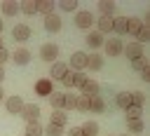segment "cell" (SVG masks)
<instances>
[{"mask_svg":"<svg viewBox=\"0 0 150 136\" xmlns=\"http://www.w3.org/2000/svg\"><path fill=\"white\" fill-rule=\"evenodd\" d=\"M103 49H105V56H120L124 49V42H122V38H108L103 42Z\"/></svg>","mask_w":150,"mask_h":136,"instance_id":"1","label":"cell"},{"mask_svg":"<svg viewBox=\"0 0 150 136\" xmlns=\"http://www.w3.org/2000/svg\"><path fill=\"white\" fill-rule=\"evenodd\" d=\"M40 59H42V61H47V63L59 61V47H56L54 42H45V45L40 47Z\"/></svg>","mask_w":150,"mask_h":136,"instance_id":"2","label":"cell"},{"mask_svg":"<svg viewBox=\"0 0 150 136\" xmlns=\"http://www.w3.org/2000/svg\"><path fill=\"white\" fill-rule=\"evenodd\" d=\"M40 106H35V103H23V108H21V117L26 120V124H30V122H38L40 120Z\"/></svg>","mask_w":150,"mask_h":136,"instance_id":"3","label":"cell"},{"mask_svg":"<svg viewBox=\"0 0 150 136\" xmlns=\"http://www.w3.org/2000/svg\"><path fill=\"white\" fill-rule=\"evenodd\" d=\"M68 68H73L75 73H84V68H87V54L84 52H73L70 61H68Z\"/></svg>","mask_w":150,"mask_h":136,"instance_id":"4","label":"cell"},{"mask_svg":"<svg viewBox=\"0 0 150 136\" xmlns=\"http://www.w3.org/2000/svg\"><path fill=\"white\" fill-rule=\"evenodd\" d=\"M94 21H96V19H94L91 12H87V9H77V12H75V26H77V28H84V30H87V28H91Z\"/></svg>","mask_w":150,"mask_h":136,"instance_id":"5","label":"cell"},{"mask_svg":"<svg viewBox=\"0 0 150 136\" xmlns=\"http://www.w3.org/2000/svg\"><path fill=\"white\" fill-rule=\"evenodd\" d=\"M5 108H7V113H9V115H19V113H21V108H23V98H21L19 94H12V96H7V98H5Z\"/></svg>","mask_w":150,"mask_h":136,"instance_id":"6","label":"cell"},{"mask_svg":"<svg viewBox=\"0 0 150 136\" xmlns=\"http://www.w3.org/2000/svg\"><path fill=\"white\" fill-rule=\"evenodd\" d=\"M61 26H63V21H61V16H59L56 12L49 14V16H45V30H47V33H59Z\"/></svg>","mask_w":150,"mask_h":136,"instance_id":"7","label":"cell"},{"mask_svg":"<svg viewBox=\"0 0 150 136\" xmlns=\"http://www.w3.org/2000/svg\"><path fill=\"white\" fill-rule=\"evenodd\" d=\"M122 54H127V59H131V61L145 56V54H143V45H138V42H129V45H124Z\"/></svg>","mask_w":150,"mask_h":136,"instance_id":"8","label":"cell"},{"mask_svg":"<svg viewBox=\"0 0 150 136\" xmlns=\"http://www.w3.org/2000/svg\"><path fill=\"white\" fill-rule=\"evenodd\" d=\"M80 91H82V96H87V98H91V96H101V84H98L96 80H87V82L80 87Z\"/></svg>","mask_w":150,"mask_h":136,"instance_id":"9","label":"cell"},{"mask_svg":"<svg viewBox=\"0 0 150 136\" xmlns=\"http://www.w3.org/2000/svg\"><path fill=\"white\" fill-rule=\"evenodd\" d=\"M12 38H14L16 42H26V40L30 38V26H26V23H16V26L12 28Z\"/></svg>","mask_w":150,"mask_h":136,"instance_id":"10","label":"cell"},{"mask_svg":"<svg viewBox=\"0 0 150 136\" xmlns=\"http://www.w3.org/2000/svg\"><path fill=\"white\" fill-rule=\"evenodd\" d=\"M68 70H70V68H68V63H63V61H54V63H52V68H49V77H52V80H61Z\"/></svg>","mask_w":150,"mask_h":136,"instance_id":"11","label":"cell"},{"mask_svg":"<svg viewBox=\"0 0 150 136\" xmlns=\"http://www.w3.org/2000/svg\"><path fill=\"white\" fill-rule=\"evenodd\" d=\"M84 40H87V45H89L91 49H98V47H103V42H105V38H103L98 30H91V33H89Z\"/></svg>","mask_w":150,"mask_h":136,"instance_id":"12","label":"cell"},{"mask_svg":"<svg viewBox=\"0 0 150 136\" xmlns=\"http://www.w3.org/2000/svg\"><path fill=\"white\" fill-rule=\"evenodd\" d=\"M9 56L14 59V63H16V66H26V63L30 61V52H28V49H23V47H19V49H16L14 54H9Z\"/></svg>","mask_w":150,"mask_h":136,"instance_id":"13","label":"cell"},{"mask_svg":"<svg viewBox=\"0 0 150 136\" xmlns=\"http://www.w3.org/2000/svg\"><path fill=\"white\" fill-rule=\"evenodd\" d=\"M0 9H2L5 16H16L19 14V2L16 0H2V7Z\"/></svg>","mask_w":150,"mask_h":136,"instance_id":"14","label":"cell"},{"mask_svg":"<svg viewBox=\"0 0 150 136\" xmlns=\"http://www.w3.org/2000/svg\"><path fill=\"white\" fill-rule=\"evenodd\" d=\"M96 30H98L101 35L110 33V30H112V16H101V19H96Z\"/></svg>","mask_w":150,"mask_h":136,"instance_id":"15","label":"cell"},{"mask_svg":"<svg viewBox=\"0 0 150 136\" xmlns=\"http://www.w3.org/2000/svg\"><path fill=\"white\" fill-rule=\"evenodd\" d=\"M105 101H103V96H91L89 98V113H105Z\"/></svg>","mask_w":150,"mask_h":136,"instance_id":"16","label":"cell"},{"mask_svg":"<svg viewBox=\"0 0 150 136\" xmlns=\"http://www.w3.org/2000/svg\"><path fill=\"white\" fill-rule=\"evenodd\" d=\"M98 12H101V16H112L115 14V0H98Z\"/></svg>","mask_w":150,"mask_h":136,"instance_id":"17","label":"cell"},{"mask_svg":"<svg viewBox=\"0 0 150 136\" xmlns=\"http://www.w3.org/2000/svg\"><path fill=\"white\" fill-rule=\"evenodd\" d=\"M141 26H143V19H138V16H127V33H129V35H136V33L141 30Z\"/></svg>","mask_w":150,"mask_h":136,"instance_id":"18","label":"cell"},{"mask_svg":"<svg viewBox=\"0 0 150 136\" xmlns=\"http://www.w3.org/2000/svg\"><path fill=\"white\" fill-rule=\"evenodd\" d=\"M87 68H91V70H101L103 68V56L101 54H87Z\"/></svg>","mask_w":150,"mask_h":136,"instance_id":"19","label":"cell"},{"mask_svg":"<svg viewBox=\"0 0 150 136\" xmlns=\"http://www.w3.org/2000/svg\"><path fill=\"white\" fill-rule=\"evenodd\" d=\"M63 94L66 91H52L47 98H49V103H52V110H63Z\"/></svg>","mask_w":150,"mask_h":136,"instance_id":"20","label":"cell"},{"mask_svg":"<svg viewBox=\"0 0 150 136\" xmlns=\"http://www.w3.org/2000/svg\"><path fill=\"white\" fill-rule=\"evenodd\" d=\"M115 106L122 108V110L129 108V106H131V94H129V91H117V94H115Z\"/></svg>","mask_w":150,"mask_h":136,"instance_id":"21","label":"cell"},{"mask_svg":"<svg viewBox=\"0 0 150 136\" xmlns=\"http://www.w3.org/2000/svg\"><path fill=\"white\" fill-rule=\"evenodd\" d=\"M19 12H23V14H35L38 12V0H21L19 2Z\"/></svg>","mask_w":150,"mask_h":136,"instance_id":"22","label":"cell"},{"mask_svg":"<svg viewBox=\"0 0 150 136\" xmlns=\"http://www.w3.org/2000/svg\"><path fill=\"white\" fill-rule=\"evenodd\" d=\"M112 33L117 35L127 33V16H112Z\"/></svg>","mask_w":150,"mask_h":136,"instance_id":"23","label":"cell"},{"mask_svg":"<svg viewBox=\"0 0 150 136\" xmlns=\"http://www.w3.org/2000/svg\"><path fill=\"white\" fill-rule=\"evenodd\" d=\"M38 12L45 16L54 14V0H38Z\"/></svg>","mask_w":150,"mask_h":136,"instance_id":"24","label":"cell"},{"mask_svg":"<svg viewBox=\"0 0 150 136\" xmlns=\"http://www.w3.org/2000/svg\"><path fill=\"white\" fill-rule=\"evenodd\" d=\"M52 124H56V127H66V124H68V115H66L63 110H54V113H52Z\"/></svg>","mask_w":150,"mask_h":136,"instance_id":"25","label":"cell"},{"mask_svg":"<svg viewBox=\"0 0 150 136\" xmlns=\"http://www.w3.org/2000/svg\"><path fill=\"white\" fill-rule=\"evenodd\" d=\"M80 129H82V136H98V124H96V122H91V120H89V122H84Z\"/></svg>","mask_w":150,"mask_h":136,"instance_id":"26","label":"cell"},{"mask_svg":"<svg viewBox=\"0 0 150 136\" xmlns=\"http://www.w3.org/2000/svg\"><path fill=\"white\" fill-rule=\"evenodd\" d=\"M66 131H63V127H56V124H47V127H42V136H63Z\"/></svg>","mask_w":150,"mask_h":136,"instance_id":"27","label":"cell"},{"mask_svg":"<svg viewBox=\"0 0 150 136\" xmlns=\"http://www.w3.org/2000/svg\"><path fill=\"white\" fill-rule=\"evenodd\" d=\"M148 40H150V26H148V23H143V26H141V30L136 33V42H138V45H145Z\"/></svg>","mask_w":150,"mask_h":136,"instance_id":"28","label":"cell"},{"mask_svg":"<svg viewBox=\"0 0 150 136\" xmlns=\"http://www.w3.org/2000/svg\"><path fill=\"white\" fill-rule=\"evenodd\" d=\"M127 129L131 134H141V131H145V124H143V120H127Z\"/></svg>","mask_w":150,"mask_h":136,"instance_id":"29","label":"cell"},{"mask_svg":"<svg viewBox=\"0 0 150 136\" xmlns=\"http://www.w3.org/2000/svg\"><path fill=\"white\" fill-rule=\"evenodd\" d=\"M35 91H38L40 96H49V94H52V84H49V80H40V82L35 84Z\"/></svg>","mask_w":150,"mask_h":136,"instance_id":"30","label":"cell"},{"mask_svg":"<svg viewBox=\"0 0 150 136\" xmlns=\"http://www.w3.org/2000/svg\"><path fill=\"white\" fill-rule=\"evenodd\" d=\"M23 136H42V124H40V122L26 124V134H23Z\"/></svg>","mask_w":150,"mask_h":136,"instance_id":"31","label":"cell"},{"mask_svg":"<svg viewBox=\"0 0 150 136\" xmlns=\"http://www.w3.org/2000/svg\"><path fill=\"white\" fill-rule=\"evenodd\" d=\"M61 12H77V0H59Z\"/></svg>","mask_w":150,"mask_h":136,"instance_id":"32","label":"cell"},{"mask_svg":"<svg viewBox=\"0 0 150 136\" xmlns=\"http://www.w3.org/2000/svg\"><path fill=\"white\" fill-rule=\"evenodd\" d=\"M75 108L82 110V113H89V98L82 96V94H77V96H75Z\"/></svg>","mask_w":150,"mask_h":136,"instance_id":"33","label":"cell"},{"mask_svg":"<svg viewBox=\"0 0 150 136\" xmlns=\"http://www.w3.org/2000/svg\"><path fill=\"white\" fill-rule=\"evenodd\" d=\"M131 106L143 108V106H145V94H143V91H131Z\"/></svg>","mask_w":150,"mask_h":136,"instance_id":"34","label":"cell"},{"mask_svg":"<svg viewBox=\"0 0 150 136\" xmlns=\"http://www.w3.org/2000/svg\"><path fill=\"white\" fill-rule=\"evenodd\" d=\"M124 113H127V120H141V115H143V108L129 106V108H124Z\"/></svg>","mask_w":150,"mask_h":136,"instance_id":"35","label":"cell"},{"mask_svg":"<svg viewBox=\"0 0 150 136\" xmlns=\"http://www.w3.org/2000/svg\"><path fill=\"white\" fill-rule=\"evenodd\" d=\"M75 96H77V94H63V113L75 108Z\"/></svg>","mask_w":150,"mask_h":136,"instance_id":"36","label":"cell"},{"mask_svg":"<svg viewBox=\"0 0 150 136\" xmlns=\"http://www.w3.org/2000/svg\"><path fill=\"white\" fill-rule=\"evenodd\" d=\"M145 66H150V63H148V56H141V59L131 61V68H134V70H138V73H141V70H143Z\"/></svg>","mask_w":150,"mask_h":136,"instance_id":"37","label":"cell"},{"mask_svg":"<svg viewBox=\"0 0 150 136\" xmlns=\"http://www.w3.org/2000/svg\"><path fill=\"white\" fill-rule=\"evenodd\" d=\"M73 73H75V70H73ZM87 80H89V77H87L84 73H75V77H73V87H77V89H80Z\"/></svg>","mask_w":150,"mask_h":136,"instance_id":"38","label":"cell"},{"mask_svg":"<svg viewBox=\"0 0 150 136\" xmlns=\"http://www.w3.org/2000/svg\"><path fill=\"white\" fill-rule=\"evenodd\" d=\"M73 77H75V73H73V70H68V73L61 77V84H63L66 89H70V87H73Z\"/></svg>","mask_w":150,"mask_h":136,"instance_id":"39","label":"cell"},{"mask_svg":"<svg viewBox=\"0 0 150 136\" xmlns=\"http://www.w3.org/2000/svg\"><path fill=\"white\" fill-rule=\"evenodd\" d=\"M141 80H143V82H150V66H145V68L141 70Z\"/></svg>","mask_w":150,"mask_h":136,"instance_id":"40","label":"cell"},{"mask_svg":"<svg viewBox=\"0 0 150 136\" xmlns=\"http://www.w3.org/2000/svg\"><path fill=\"white\" fill-rule=\"evenodd\" d=\"M66 136H82V129H80V127H73V129L66 131Z\"/></svg>","mask_w":150,"mask_h":136,"instance_id":"41","label":"cell"},{"mask_svg":"<svg viewBox=\"0 0 150 136\" xmlns=\"http://www.w3.org/2000/svg\"><path fill=\"white\" fill-rule=\"evenodd\" d=\"M7 59H9V52L2 47V49H0V66H5V61H7Z\"/></svg>","mask_w":150,"mask_h":136,"instance_id":"42","label":"cell"},{"mask_svg":"<svg viewBox=\"0 0 150 136\" xmlns=\"http://www.w3.org/2000/svg\"><path fill=\"white\" fill-rule=\"evenodd\" d=\"M5 77H7V75H5V68L0 66V84H2V80H5Z\"/></svg>","mask_w":150,"mask_h":136,"instance_id":"43","label":"cell"},{"mask_svg":"<svg viewBox=\"0 0 150 136\" xmlns=\"http://www.w3.org/2000/svg\"><path fill=\"white\" fill-rule=\"evenodd\" d=\"M5 101V89H2V84H0V103Z\"/></svg>","mask_w":150,"mask_h":136,"instance_id":"44","label":"cell"},{"mask_svg":"<svg viewBox=\"0 0 150 136\" xmlns=\"http://www.w3.org/2000/svg\"><path fill=\"white\" fill-rule=\"evenodd\" d=\"M2 28H5V21H2V19H0V33H2Z\"/></svg>","mask_w":150,"mask_h":136,"instance_id":"45","label":"cell"},{"mask_svg":"<svg viewBox=\"0 0 150 136\" xmlns=\"http://www.w3.org/2000/svg\"><path fill=\"white\" fill-rule=\"evenodd\" d=\"M0 49H2V38H0Z\"/></svg>","mask_w":150,"mask_h":136,"instance_id":"46","label":"cell"},{"mask_svg":"<svg viewBox=\"0 0 150 136\" xmlns=\"http://www.w3.org/2000/svg\"><path fill=\"white\" fill-rule=\"evenodd\" d=\"M124 136H127V134H124Z\"/></svg>","mask_w":150,"mask_h":136,"instance_id":"47","label":"cell"}]
</instances>
